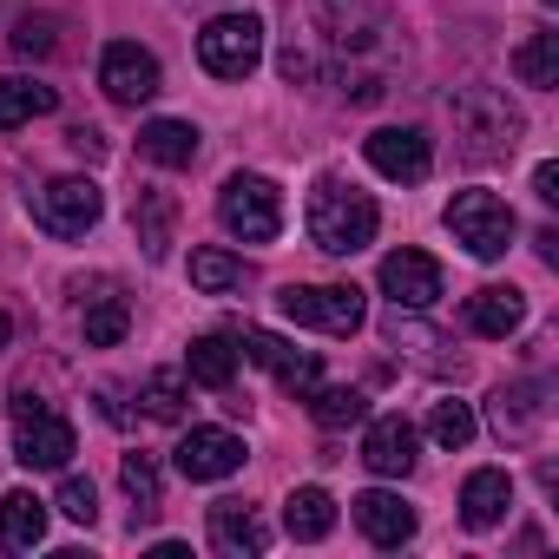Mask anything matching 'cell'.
I'll return each mask as SVG.
<instances>
[{
    "label": "cell",
    "mask_w": 559,
    "mask_h": 559,
    "mask_svg": "<svg viewBox=\"0 0 559 559\" xmlns=\"http://www.w3.org/2000/svg\"><path fill=\"white\" fill-rule=\"evenodd\" d=\"M448 119H454V139H461V158L467 165H500V158H513L520 152V132H526V119L507 106V93H493V86H461L454 99H448Z\"/></svg>",
    "instance_id": "cell-1"
},
{
    "label": "cell",
    "mask_w": 559,
    "mask_h": 559,
    "mask_svg": "<svg viewBox=\"0 0 559 559\" xmlns=\"http://www.w3.org/2000/svg\"><path fill=\"white\" fill-rule=\"evenodd\" d=\"M376 224H382L376 198L356 191L349 178H323V185L310 191V243H317L323 257H356V250H369V243H376Z\"/></svg>",
    "instance_id": "cell-2"
},
{
    "label": "cell",
    "mask_w": 559,
    "mask_h": 559,
    "mask_svg": "<svg viewBox=\"0 0 559 559\" xmlns=\"http://www.w3.org/2000/svg\"><path fill=\"white\" fill-rule=\"evenodd\" d=\"M80 454V435L67 415H53L34 389L14 395V461L34 474H67V461Z\"/></svg>",
    "instance_id": "cell-3"
},
{
    "label": "cell",
    "mask_w": 559,
    "mask_h": 559,
    "mask_svg": "<svg viewBox=\"0 0 559 559\" xmlns=\"http://www.w3.org/2000/svg\"><path fill=\"white\" fill-rule=\"evenodd\" d=\"M441 224H448V237L467 250V257H480V263H500L507 257V243H513V204L507 198H493V191H454L448 198V211H441Z\"/></svg>",
    "instance_id": "cell-4"
},
{
    "label": "cell",
    "mask_w": 559,
    "mask_h": 559,
    "mask_svg": "<svg viewBox=\"0 0 559 559\" xmlns=\"http://www.w3.org/2000/svg\"><path fill=\"white\" fill-rule=\"evenodd\" d=\"M276 310H284L297 330H323V336H356L369 304L356 284H284L276 290Z\"/></svg>",
    "instance_id": "cell-5"
},
{
    "label": "cell",
    "mask_w": 559,
    "mask_h": 559,
    "mask_svg": "<svg viewBox=\"0 0 559 559\" xmlns=\"http://www.w3.org/2000/svg\"><path fill=\"white\" fill-rule=\"evenodd\" d=\"M217 224L230 237H243V243H270L284 230V191L270 178H257V171H230L224 191H217Z\"/></svg>",
    "instance_id": "cell-6"
},
{
    "label": "cell",
    "mask_w": 559,
    "mask_h": 559,
    "mask_svg": "<svg viewBox=\"0 0 559 559\" xmlns=\"http://www.w3.org/2000/svg\"><path fill=\"white\" fill-rule=\"evenodd\" d=\"M27 211H34V224H40L47 237H86V230L106 217V191L73 171V178L34 185V191H27Z\"/></svg>",
    "instance_id": "cell-7"
},
{
    "label": "cell",
    "mask_w": 559,
    "mask_h": 559,
    "mask_svg": "<svg viewBox=\"0 0 559 559\" xmlns=\"http://www.w3.org/2000/svg\"><path fill=\"white\" fill-rule=\"evenodd\" d=\"M263 60V21L257 14H217L198 34V67L211 80H250Z\"/></svg>",
    "instance_id": "cell-8"
},
{
    "label": "cell",
    "mask_w": 559,
    "mask_h": 559,
    "mask_svg": "<svg viewBox=\"0 0 559 559\" xmlns=\"http://www.w3.org/2000/svg\"><path fill=\"white\" fill-rule=\"evenodd\" d=\"M230 343H237V349H243L257 369H270L276 382H284V389L297 395V402H304V395L323 382V362H317L310 349H297V343H284V336H270V330H237Z\"/></svg>",
    "instance_id": "cell-9"
},
{
    "label": "cell",
    "mask_w": 559,
    "mask_h": 559,
    "mask_svg": "<svg viewBox=\"0 0 559 559\" xmlns=\"http://www.w3.org/2000/svg\"><path fill=\"white\" fill-rule=\"evenodd\" d=\"M99 86H106L112 106H145V99H158L165 73H158V60H152L139 40H112V47L99 53Z\"/></svg>",
    "instance_id": "cell-10"
},
{
    "label": "cell",
    "mask_w": 559,
    "mask_h": 559,
    "mask_svg": "<svg viewBox=\"0 0 559 559\" xmlns=\"http://www.w3.org/2000/svg\"><path fill=\"white\" fill-rule=\"evenodd\" d=\"M362 152H369V165H376L382 178H395V185H421V178L435 171V145H428L421 126H382V132L362 139Z\"/></svg>",
    "instance_id": "cell-11"
},
{
    "label": "cell",
    "mask_w": 559,
    "mask_h": 559,
    "mask_svg": "<svg viewBox=\"0 0 559 559\" xmlns=\"http://www.w3.org/2000/svg\"><path fill=\"white\" fill-rule=\"evenodd\" d=\"M382 297L395 304V310H435L441 304V263L428 257V250H389L382 257Z\"/></svg>",
    "instance_id": "cell-12"
},
{
    "label": "cell",
    "mask_w": 559,
    "mask_h": 559,
    "mask_svg": "<svg viewBox=\"0 0 559 559\" xmlns=\"http://www.w3.org/2000/svg\"><path fill=\"white\" fill-rule=\"evenodd\" d=\"M171 461H178V474L185 480H230L237 467H243V441L230 435V428H191L178 448H171Z\"/></svg>",
    "instance_id": "cell-13"
},
{
    "label": "cell",
    "mask_w": 559,
    "mask_h": 559,
    "mask_svg": "<svg viewBox=\"0 0 559 559\" xmlns=\"http://www.w3.org/2000/svg\"><path fill=\"white\" fill-rule=\"evenodd\" d=\"M73 297H80V317H86V343H93V349H119V343H126V330H132V304L119 297L112 276L73 284Z\"/></svg>",
    "instance_id": "cell-14"
},
{
    "label": "cell",
    "mask_w": 559,
    "mask_h": 559,
    "mask_svg": "<svg viewBox=\"0 0 559 559\" xmlns=\"http://www.w3.org/2000/svg\"><path fill=\"white\" fill-rule=\"evenodd\" d=\"M349 507H356V526H362L369 546H408V539H415V507H408L402 493L369 487V493H356Z\"/></svg>",
    "instance_id": "cell-15"
},
{
    "label": "cell",
    "mask_w": 559,
    "mask_h": 559,
    "mask_svg": "<svg viewBox=\"0 0 559 559\" xmlns=\"http://www.w3.org/2000/svg\"><path fill=\"white\" fill-rule=\"evenodd\" d=\"M362 461H369V474L402 480V474L415 467V428H408L402 415H376L369 435H362Z\"/></svg>",
    "instance_id": "cell-16"
},
{
    "label": "cell",
    "mask_w": 559,
    "mask_h": 559,
    "mask_svg": "<svg viewBox=\"0 0 559 559\" xmlns=\"http://www.w3.org/2000/svg\"><path fill=\"white\" fill-rule=\"evenodd\" d=\"M211 546L230 552V559H257V552L270 546V526H263L257 507H243V500H217V507H211Z\"/></svg>",
    "instance_id": "cell-17"
},
{
    "label": "cell",
    "mask_w": 559,
    "mask_h": 559,
    "mask_svg": "<svg viewBox=\"0 0 559 559\" xmlns=\"http://www.w3.org/2000/svg\"><path fill=\"white\" fill-rule=\"evenodd\" d=\"M507 507H513V474L507 467H474L467 487H461V520L474 533H487V526L507 520Z\"/></svg>",
    "instance_id": "cell-18"
},
{
    "label": "cell",
    "mask_w": 559,
    "mask_h": 559,
    "mask_svg": "<svg viewBox=\"0 0 559 559\" xmlns=\"http://www.w3.org/2000/svg\"><path fill=\"white\" fill-rule=\"evenodd\" d=\"M47 539V500L14 487V493H0V546L8 552H34Z\"/></svg>",
    "instance_id": "cell-19"
},
{
    "label": "cell",
    "mask_w": 559,
    "mask_h": 559,
    "mask_svg": "<svg viewBox=\"0 0 559 559\" xmlns=\"http://www.w3.org/2000/svg\"><path fill=\"white\" fill-rule=\"evenodd\" d=\"M520 323H526V297H520L513 284H487V290L467 304V330H474V336H493V343H507Z\"/></svg>",
    "instance_id": "cell-20"
},
{
    "label": "cell",
    "mask_w": 559,
    "mask_h": 559,
    "mask_svg": "<svg viewBox=\"0 0 559 559\" xmlns=\"http://www.w3.org/2000/svg\"><path fill=\"white\" fill-rule=\"evenodd\" d=\"M139 152H145L152 165H165V171H185V165L198 158V126H191V119H145Z\"/></svg>",
    "instance_id": "cell-21"
},
{
    "label": "cell",
    "mask_w": 559,
    "mask_h": 559,
    "mask_svg": "<svg viewBox=\"0 0 559 559\" xmlns=\"http://www.w3.org/2000/svg\"><path fill=\"white\" fill-rule=\"evenodd\" d=\"M171 224H178V204H171V191H158V185H139V198H132V230H139V243H145V257H152V263L171 250Z\"/></svg>",
    "instance_id": "cell-22"
},
{
    "label": "cell",
    "mask_w": 559,
    "mask_h": 559,
    "mask_svg": "<svg viewBox=\"0 0 559 559\" xmlns=\"http://www.w3.org/2000/svg\"><path fill=\"white\" fill-rule=\"evenodd\" d=\"M539 421H546V389H539V382H513V389L493 395V428H500V441H526Z\"/></svg>",
    "instance_id": "cell-23"
},
{
    "label": "cell",
    "mask_w": 559,
    "mask_h": 559,
    "mask_svg": "<svg viewBox=\"0 0 559 559\" xmlns=\"http://www.w3.org/2000/svg\"><path fill=\"white\" fill-rule=\"evenodd\" d=\"M513 80L533 86V93L559 86V34H552V27H539V34H526V40L513 47Z\"/></svg>",
    "instance_id": "cell-24"
},
{
    "label": "cell",
    "mask_w": 559,
    "mask_h": 559,
    "mask_svg": "<svg viewBox=\"0 0 559 559\" xmlns=\"http://www.w3.org/2000/svg\"><path fill=\"white\" fill-rule=\"evenodd\" d=\"M185 376H191L198 389H230V376H237V343H230V336H198V343L185 349Z\"/></svg>",
    "instance_id": "cell-25"
},
{
    "label": "cell",
    "mask_w": 559,
    "mask_h": 559,
    "mask_svg": "<svg viewBox=\"0 0 559 559\" xmlns=\"http://www.w3.org/2000/svg\"><path fill=\"white\" fill-rule=\"evenodd\" d=\"M53 106H60V93L40 86V80H0V132H14L27 119H47Z\"/></svg>",
    "instance_id": "cell-26"
},
{
    "label": "cell",
    "mask_w": 559,
    "mask_h": 559,
    "mask_svg": "<svg viewBox=\"0 0 559 559\" xmlns=\"http://www.w3.org/2000/svg\"><path fill=\"white\" fill-rule=\"evenodd\" d=\"M119 487H126V500H132V533L145 526V520H158V461L152 454H126L119 461Z\"/></svg>",
    "instance_id": "cell-27"
},
{
    "label": "cell",
    "mask_w": 559,
    "mask_h": 559,
    "mask_svg": "<svg viewBox=\"0 0 559 559\" xmlns=\"http://www.w3.org/2000/svg\"><path fill=\"white\" fill-rule=\"evenodd\" d=\"M284 526H290V539H330L336 500H330L323 487H297V493L284 500Z\"/></svg>",
    "instance_id": "cell-28"
},
{
    "label": "cell",
    "mask_w": 559,
    "mask_h": 559,
    "mask_svg": "<svg viewBox=\"0 0 559 559\" xmlns=\"http://www.w3.org/2000/svg\"><path fill=\"white\" fill-rule=\"evenodd\" d=\"M304 402H310L317 428H349V421H362V415H369V395H362V389H349V382H336V389H323V382H317Z\"/></svg>",
    "instance_id": "cell-29"
},
{
    "label": "cell",
    "mask_w": 559,
    "mask_h": 559,
    "mask_svg": "<svg viewBox=\"0 0 559 559\" xmlns=\"http://www.w3.org/2000/svg\"><path fill=\"white\" fill-rule=\"evenodd\" d=\"M474 408L467 402H454V395H441L435 408H428V435H435V448H448V454H461L467 441H474Z\"/></svg>",
    "instance_id": "cell-30"
},
{
    "label": "cell",
    "mask_w": 559,
    "mask_h": 559,
    "mask_svg": "<svg viewBox=\"0 0 559 559\" xmlns=\"http://www.w3.org/2000/svg\"><path fill=\"white\" fill-rule=\"evenodd\" d=\"M191 284H198L204 297L237 290V284H243V257H230V250H191Z\"/></svg>",
    "instance_id": "cell-31"
},
{
    "label": "cell",
    "mask_w": 559,
    "mask_h": 559,
    "mask_svg": "<svg viewBox=\"0 0 559 559\" xmlns=\"http://www.w3.org/2000/svg\"><path fill=\"white\" fill-rule=\"evenodd\" d=\"M139 402H145L152 421H178L185 415V369H152L145 389H139Z\"/></svg>",
    "instance_id": "cell-32"
},
{
    "label": "cell",
    "mask_w": 559,
    "mask_h": 559,
    "mask_svg": "<svg viewBox=\"0 0 559 559\" xmlns=\"http://www.w3.org/2000/svg\"><path fill=\"white\" fill-rule=\"evenodd\" d=\"M53 34H60V27H53L47 14H27V21H14V34H8V53H14V60H47V53L60 47Z\"/></svg>",
    "instance_id": "cell-33"
},
{
    "label": "cell",
    "mask_w": 559,
    "mask_h": 559,
    "mask_svg": "<svg viewBox=\"0 0 559 559\" xmlns=\"http://www.w3.org/2000/svg\"><path fill=\"white\" fill-rule=\"evenodd\" d=\"M53 507H60L67 520H80V526H93V520H99V487H93L86 474H67V480H60V500H53Z\"/></svg>",
    "instance_id": "cell-34"
},
{
    "label": "cell",
    "mask_w": 559,
    "mask_h": 559,
    "mask_svg": "<svg viewBox=\"0 0 559 559\" xmlns=\"http://www.w3.org/2000/svg\"><path fill=\"white\" fill-rule=\"evenodd\" d=\"M533 198H539V204H559V165H552V158L533 165Z\"/></svg>",
    "instance_id": "cell-35"
},
{
    "label": "cell",
    "mask_w": 559,
    "mask_h": 559,
    "mask_svg": "<svg viewBox=\"0 0 559 559\" xmlns=\"http://www.w3.org/2000/svg\"><path fill=\"white\" fill-rule=\"evenodd\" d=\"M67 145H73L80 158H99V152H106V139H99L93 126H73V132H67Z\"/></svg>",
    "instance_id": "cell-36"
},
{
    "label": "cell",
    "mask_w": 559,
    "mask_h": 559,
    "mask_svg": "<svg viewBox=\"0 0 559 559\" xmlns=\"http://www.w3.org/2000/svg\"><path fill=\"white\" fill-rule=\"evenodd\" d=\"M8 336H14V323H8V310H0V349H8Z\"/></svg>",
    "instance_id": "cell-37"
},
{
    "label": "cell",
    "mask_w": 559,
    "mask_h": 559,
    "mask_svg": "<svg viewBox=\"0 0 559 559\" xmlns=\"http://www.w3.org/2000/svg\"><path fill=\"white\" fill-rule=\"evenodd\" d=\"M546 8H559V0H546Z\"/></svg>",
    "instance_id": "cell-38"
},
{
    "label": "cell",
    "mask_w": 559,
    "mask_h": 559,
    "mask_svg": "<svg viewBox=\"0 0 559 559\" xmlns=\"http://www.w3.org/2000/svg\"><path fill=\"white\" fill-rule=\"evenodd\" d=\"M330 8H343V0H330Z\"/></svg>",
    "instance_id": "cell-39"
}]
</instances>
